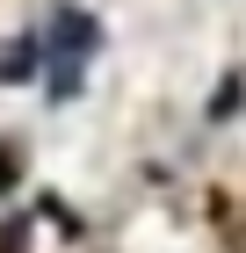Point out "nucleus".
Listing matches in <instances>:
<instances>
[{"label": "nucleus", "instance_id": "obj_1", "mask_svg": "<svg viewBox=\"0 0 246 253\" xmlns=\"http://www.w3.org/2000/svg\"><path fill=\"white\" fill-rule=\"evenodd\" d=\"M87 51H95V22H87V15H73V7H58V15H51V65H58L51 94H73V87H80V65H87Z\"/></svg>", "mask_w": 246, "mask_h": 253}]
</instances>
